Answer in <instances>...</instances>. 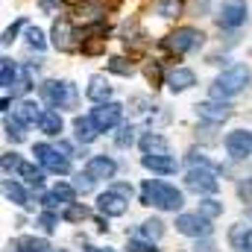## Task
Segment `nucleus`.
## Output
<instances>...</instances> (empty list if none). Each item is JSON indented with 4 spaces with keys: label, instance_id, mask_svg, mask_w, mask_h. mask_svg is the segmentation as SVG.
Segmentation results:
<instances>
[{
    "label": "nucleus",
    "instance_id": "nucleus-1",
    "mask_svg": "<svg viewBox=\"0 0 252 252\" xmlns=\"http://www.w3.org/2000/svg\"><path fill=\"white\" fill-rule=\"evenodd\" d=\"M252 79V70L247 64L235 62L229 64V67H223L220 73H217V79L211 82V88H208V94H211V100H232V97H238L247 85H250Z\"/></svg>",
    "mask_w": 252,
    "mask_h": 252
},
{
    "label": "nucleus",
    "instance_id": "nucleus-2",
    "mask_svg": "<svg viewBox=\"0 0 252 252\" xmlns=\"http://www.w3.org/2000/svg\"><path fill=\"white\" fill-rule=\"evenodd\" d=\"M141 202L144 205H156L161 211H179L185 205V196L182 190L170 182H161V179H144L141 185Z\"/></svg>",
    "mask_w": 252,
    "mask_h": 252
},
{
    "label": "nucleus",
    "instance_id": "nucleus-3",
    "mask_svg": "<svg viewBox=\"0 0 252 252\" xmlns=\"http://www.w3.org/2000/svg\"><path fill=\"white\" fill-rule=\"evenodd\" d=\"M38 94L50 109H59V112L62 109H76V103H79V91L70 79H47V82L38 85Z\"/></svg>",
    "mask_w": 252,
    "mask_h": 252
},
{
    "label": "nucleus",
    "instance_id": "nucleus-4",
    "mask_svg": "<svg viewBox=\"0 0 252 252\" xmlns=\"http://www.w3.org/2000/svg\"><path fill=\"white\" fill-rule=\"evenodd\" d=\"M202 44H205V32H202V30H196V27H176V30L161 41V47H164V50H170L173 56L196 53Z\"/></svg>",
    "mask_w": 252,
    "mask_h": 252
},
{
    "label": "nucleus",
    "instance_id": "nucleus-5",
    "mask_svg": "<svg viewBox=\"0 0 252 252\" xmlns=\"http://www.w3.org/2000/svg\"><path fill=\"white\" fill-rule=\"evenodd\" d=\"M214 21L220 30H241L250 21V3L247 0H226L217 6Z\"/></svg>",
    "mask_w": 252,
    "mask_h": 252
},
{
    "label": "nucleus",
    "instance_id": "nucleus-6",
    "mask_svg": "<svg viewBox=\"0 0 252 252\" xmlns=\"http://www.w3.org/2000/svg\"><path fill=\"white\" fill-rule=\"evenodd\" d=\"M32 156H35V161L44 167V170H50V173H70V156H59V147H53V144H35L32 147Z\"/></svg>",
    "mask_w": 252,
    "mask_h": 252
},
{
    "label": "nucleus",
    "instance_id": "nucleus-7",
    "mask_svg": "<svg viewBox=\"0 0 252 252\" xmlns=\"http://www.w3.org/2000/svg\"><path fill=\"white\" fill-rule=\"evenodd\" d=\"M185 188L199 193V196H211L220 190V179H217V170H208V167H188L185 173Z\"/></svg>",
    "mask_w": 252,
    "mask_h": 252
},
{
    "label": "nucleus",
    "instance_id": "nucleus-8",
    "mask_svg": "<svg viewBox=\"0 0 252 252\" xmlns=\"http://www.w3.org/2000/svg\"><path fill=\"white\" fill-rule=\"evenodd\" d=\"M193 112H196V118L202 124H214V126H223L235 115V109H232L229 100H202V103L193 106Z\"/></svg>",
    "mask_w": 252,
    "mask_h": 252
},
{
    "label": "nucleus",
    "instance_id": "nucleus-9",
    "mask_svg": "<svg viewBox=\"0 0 252 252\" xmlns=\"http://www.w3.org/2000/svg\"><path fill=\"white\" fill-rule=\"evenodd\" d=\"M91 118H94V124L100 126V132H112V129H118V126H121L124 106H121V103H115V100H109V103H94Z\"/></svg>",
    "mask_w": 252,
    "mask_h": 252
},
{
    "label": "nucleus",
    "instance_id": "nucleus-10",
    "mask_svg": "<svg viewBox=\"0 0 252 252\" xmlns=\"http://www.w3.org/2000/svg\"><path fill=\"white\" fill-rule=\"evenodd\" d=\"M226 153L232 161H244L252 156V129H232L223 141Z\"/></svg>",
    "mask_w": 252,
    "mask_h": 252
},
{
    "label": "nucleus",
    "instance_id": "nucleus-11",
    "mask_svg": "<svg viewBox=\"0 0 252 252\" xmlns=\"http://www.w3.org/2000/svg\"><path fill=\"white\" fill-rule=\"evenodd\" d=\"M50 38H53V47L59 53H70V50H79V41H76V30L67 18H56L53 21V30H50Z\"/></svg>",
    "mask_w": 252,
    "mask_h": 252
},
{
    "label": "nucleus",
    "instance_id": "nucleus-12",
    "mask_svg": "<svg viewBox=\"0 0 252 252\" xmlns=\"http://www.w3.org/2000/svg\"><path fill=\"white\" fill-rule=\"evenodd\" d=\"M176 232H182V235H188V238H208L211 235V220L208 217H202L199 211L196 214H179L176 217Z\"/></svg>",
    "mask_w": 252,
    "mask_h": 252
},
{
    "label": "nucleus",
    "instance_id": "nucleus-13",
    "mask_svg": "<svg viewBox=\"0 0 252 252\" xmlns=\"http://www.w3.org/2000/svg\"><path fill=\"white\" fill-rule=\"evenodd\" d=\"M126 208H129V199L121 196L118 190H112V188H106V193L97 196V211L106 214V217H124Z\"/></svg>",
    "mask_w": 252,
    "mask_h": 252
},
{
    "label": "nucleus",
    "instance_id": "nucleus-14",
    "mask_svg": "<svg viewBox=\"0 0 252 252\" xmlns=\"http://www.w3.org/2000/svg\"><path fill=\"white\" fill-rule=\"evenodd\" d=\"M138 147L144 156H170V141L161 132H144L138 138Z\"/></svg>",
    "mask_w": 252,
    "mask_h": 252
},
{
    "label": "nucleus",
    "instance_id": "nucleus-15",
    "mask_svg": "<svg viewBox=\"0 0 252 252\" xmlns=\"http://www.w3.org/2000/svg\"><path fill=\"white\" fill-rule=\"evenodd\" d=\"M76 193L79 190L73 188V185H67V182H59V185H53L50 193H44V208H59V205H70V202H76Z\"/></svg>",
    "mask_w": 252,
    "mask_h": 252
},
{
    "label": "nucleus",
    "instance_id": "nucleus-16",
    "mask_svg": "<svg viewBox=\"0 0 252 252\" xmlns=\"http://www.w3.org/2000/svg\"><path fill=\"white\" fill-rule=\"evenodd\" d=\"M112 94H115V88L109 85V79H106L103 73H94V76L88 79L85 97H88L91 103H109V100H112Z\"/></svg>",
    "mask_w": 252,
    "mask_h": 252
},
{
    "label": "nucleus",
    "instance_id": "nucleus-17",
    "mask_svg": "<svg viewBox=\"0 0 252 252\" xmlns=\"http://www.w3.org/2000/svg\"><path fill=\"white\" fill-rule=\"evenodd\" d=\"M85 170L100 182V179H112L115 173H118V161L112 158V156H91L88 158V164H85Z\"/></svg>",
    "mask_w": 252,
    "mask_h": 252
},
{
    "label": "nucleus",
    "instance_id": "nucleus-18",
    "mask_svg": "<svg viewBox=\"0 0 252 252\" xmlns=\"http://www.w3.org/2000/svg\"><path fill=\"white\" fill-rule=\"evenodd\" d=\"M193 85H196V73H193L190 67H176V70L167 73V88H170L173 94H185Z\"/></svg>",
    "mask_w": 252,
    "mask_h": 252
},
{
    "label": "nucleus",
    "instance_id": "nucleus-19",
    "mask_svg": "<svg viewBox=\"0 0 252 252\" xmlns=\"http://www.w3.org/2000/svg\"><path fill=\"white\" fill-rule=\"evenodd\" d=\"M97 135H100V126L94 124L91 115H76L73 118V138L79 144H91V141H97Z\"/></svg>",
    "mask_w": 252,
    "mask_h": 252
},
{
    "label": "nucleus",
    "instance_id": "nucleus-20",
    "mask_svg": "<svg viewBox=\"0 0 252 252\" xmlns=\"http://www.w3.org/2000/svg\"><path fill=\"white\" fill-rule=\"evenodd\" d=\"M141 164H144L147 170L158 173V176H170V173H176V170H179V161H176L173 156H144V158H141Z\"/></svg>",
    "mask_w": 252,
    "mask_h": 252
},
{
    "label": "nucleus",
    "instance_id": "nucleus-21",
    "mask_svg": "<svg viewBox=\"0 0 252 252\" xmlns=\"http://www.w3.org/2000/svg\"><path fill=\"white\" fill-rule=\"evenodd\" d=\"M38 129H41L44 135L56 138V135H59V132L64 129L62 112H59V109H44V112H41V118H38Z\"/></svg>",
    "mask_w": 252,
    "mask_h": 252
},
{
    "label": "nucleus",
    "instance_id": "nucleus-22",
    "mask_svg": "<svg viewBox=\"0 0 252 252\" xmlns=\"http://www.w3.org/2000/svg\"><path fill=\"white\" fill-rule=\"evenodd\" d=\"M41 112H44V109H41L35 100H27V97H24V100L15 106V112H12V115H15V118H18V121H21L24 126H30V124H38Z\"/></svg>",
    "mask_w": 252,
    "mask_h": 252
},
{
    "label": "nucleus",
    "instance_id": "nucleus-23",
    "mask_svg": "<svg viewBox=\"0 0 252 252\" xmlns=\"http://www.w3.org/2000/svg\"><path fill=\"white\" fill-rule=\"evenodd\" d=\"M229 244H232L238 252H252V226H244V223L232 226V232H229Z\"/></svg>",
    "mask_w": 252,
    "mask_h": 252
},
{
    "label": "nucleus",
    "instance_id": "nucleus-24",
    "mask_svg": "<svg viewBox=\"0 0 252 252\" xmlns=\"http://www.w3.org/2000/svg\"><path fill=\"white\" fill-rule=\"evenodd\" d=\"M153 12L164 21H173L185 12V0H153Z\"/></svg>",
    "mask_w": 252,
    "mask_h": 252
},
{
    "label": "nucleus",
    "instance_id": "nucleus-25",
    "mask_svg": "<svg viewBox=\"0 0 252 252\" xmlns=\"http://www.w3.org/2000/svg\"><path fill=\"white\" fill-rule=\"evenodd\" d=\"M3 193H6L9 202H15V205H21V208H30V193L24 190V185H18L15 179H6V182H3Z\"/></svg>",
    "mask_w": 252,
    "mask_h": 252
},
{
    "label": "nucleus",
    "instance_id": "nucleus-26",
    "mask_svg": "<svg viewBox=\"0 0 252 252\" xmlns=\"http://www.w3.org/2000/svg\"><path fill=\"white\" fill-rule=\"evenodd\" d=\"M21 76V70H18V62L15 59H9V56H3L0 59V85H3V91H9L12 85H15V79Z\"/></svg>",
    "mask_w": 252,
    "mask_h": 252
},
{
    "label": "nucleus",
    "instance_id": "nucleus-27",
    "mask_svg": "<svg viewBox=\"0 0 252 252\" xmlns=\"http://www.w3.org/2000/svg\"><path fill=\"white\" fill-rule=\"evenodd\" d=\"M138 235H141L144 241H153V244H156V241H161V235H164V223H161L158 217H150V220L141 223V232H138Z\"/></svg>",
    "mask_w": 252,
    "mask_h": 252
},
{
    "label": "nucleus",
    "instance_id": "nucleus-28",
    "mask_svg": "<svg viewBox=\"0 0 252 252\" xmlns=\"http://www.w3.org/2000/svg\"><path fill=\"white\" fill-rule=\"evenodd\" d=\"M82 56H100L106 53V35H85L82 44H79Z\"/></svg>",
    "mask_w": 252,
    "mask_h": 252
},
{
    "label": "nucleus",
    "instance_id": "nucleus-29",
    "mask_svg": "<svg viewBox=\"0 0 252 252\" xmlns=\"http://www.w3.org/2000/svg\"><path fill=\"white\" fill-rule=\"evenodd\" d=\"M3 129H6V138H9V141H15V144H21V141L27 138V132H24V124H21L15 115H12V118H9V115L3 118Z\"/></svg>",
    "mask_w": 252,
    "mask_h": 252
},
{
    "label": "nucleus",
    "instance_id": "nucleus-30",
    "mask_svg": "<svg viewBox=\"0 0 252 252\" xmlns=\"http://www.w3.org/2000/svg\"><path fill=\"white\" fill-rule=\"evenodd\" d=\"M12 250L15 252H47V241H38V238H21V241H15L12 244Z\"/></svg>",
    "mask_w": 252,
    "mask_h": 252
},
{
    "label": "nucleus",
    "instance_id": "nucleus-31",
    "mask_svg": "<svg viewBox=\"0 0 252 252\" xmlns=\"http://www.w3.org/2000/svg\"><path fill=\"white\" fill-rule=\"evenodd\" d=\"M18 173H21V176L27 179V185H32V188H41V185H44V167H32V164H24Z\"/></svg>",
    "mask_w": 252,
    "mask_h": 252
},
{
    "label": "nucleus",
    "instance_id": "nucleus-32",
    "mask_svg": "<svg viewBox=\"0 0 252 252\" xmlns=\"http://www.w3.org/2000/svg\"><path fill=\"white\" fill-rule=\"evenodd\" d=\"M199 214H202V217H208V220H214V217H220V214H223V202H220V199H214V196H205V199H199Z\"/></svg>",
    "mask_w": 252,
    "mask_h": 252
},
{
    "label": "nucleus",
    "instance_id": "nucleus-33",
    "mask_svg": "<svg viewBox=\"0 0 252 252\" xmlns=\"http://www.w3.org/2000/svg\"><path fill=\"white\" fill-rule=\"evenodd\" d=\"M85 217H88V208H85V205H79V202L64 205V211H62V220H67V223H82Z\"/></svg>",
    "mask_w": 252,
    "mask_h": 252
},
{
    "label": "nucleus",
    "instance_id": "nucleus-34",
    "mask_svg": "<svg viewBox=\"0 0 252 252\" xmlns=\"http://www.w3.org/2000/svg\"><path fill=\"white\" fill-rule=\"evenodd\" d=\"M135 126L132 124H124V126H118V135H115V144L121 147V150H126V147H132L135 144Z\"/></svg>",
    "mask_w": 252,
    "mask_h": 252
},
{
    "label": "nucleus",
    "instance_id": "nucleus-35",
    "mask_svg": "<svg viewBox=\"0 0 252 252\" xmlns=\"http://www.w3.org/2000/svg\"><path fill=\"white\" fill-rule=\"evenodd\" d=\"M27 44H30V50H44L47 47V38H44V32L38 30V27H27Z\"/></svg>",
    "mask_w": 252,
    "mask_h": 252
},
{
    "label": "nucleus",
    "instance_id": "nucleus-36",
    "mask_svg": "<svg viewBox=\"0 0 252 252\" xmlns=\"http://www.w3.org/2000/svg\"><path fill=\"white\" fill-rule=\"evenodd\" d=\"M106 67H109L112 73H118V76H132V73H135V70H132V62H126L124 56H112Z\"/></svg>",
    "mask_w": 252,
    "mask_h": 252
},
{
    "label": "nucleus",
    "instance_id": "nucleus-37",
    "mask_svg": "<svg viewBox=\"0 0 252 252\" xmlns=\"http://www.w3.org/2000/svg\"><path fill=\"white\" fill-rule=\"evenodd\" d=\"M94 185H97V179H94V176H91L88 170H85V173H76V176H73V188L79 190V193H91V190H94Z\"/></svg>",
    "mask_w": 252,
    "mask_h": 252
},
{
    "label": "nucleus",
    "instance_id": "nucleus-38",
    "mask_svg": "<svg viewBox=\"0 0 252 252\" xmlns=\"http://www.w3.org/2000/svg\"><path fill=\"white\" fill-rule=\"evenodd\" d=\"M21 27H27V21H24V18H18V21H15L12 27H6V30H3V38H0V41H3V47H9V44H12V41L18 38Z\"/></svg>",
    "mask_w": 252,
    "mask_h": 252
},
{
    "label": "nucleus",
    "instance_id": "nucleus-39",
    "mask_svg": "<svg viewBox=\"0 0 252 252\" xmlns=\"http://www.w3.org/2000/svg\"><path fill=\"white\" fill-rule=\"evenodd\" d=\"M21 167H24V161H21L18 153H3V173H6V176L15 173V170H21Z\"/></svg>",
    "mask_w": 252,
    "mask_h": 252
},
{
    "label": "nucleus",
    "instance_id": "nucleus-40",
    "mask_svg": "<svg viewBox=\"0 0 252 252\" xmlns=\"http://www.w3.org/2000/svg\"><path fill=\"white\" fill-rule=\"evenodd\" d=\"M38 226H41L44 232H53V229L59 226V214H53V208H47V211L38 217Z\"/></svg>",
    "mask_w": 252,
    "mask_h": 252
},
{
    "label": "nucleus",
    "instance_id": "nucleus-41",
    "mask_svg": "<svg viewBox=\"0 0 252 252\" xmlns=\"http://www.w3.org/2000/svg\"><path fill=\"white\" fill-rule=\"evenodd\" d=\"M126 250H129V252H158V250H156V244H153V241H141V238H132Z\"/></svg>",
    "mask_w": 252,
    "mask_h": 252
},
{
    "label": "nucleus",
    "instance_id": "nucleus-42",
    "mask_svg": "<svg viewBox=\"0 0 252 252\" xmlns=\"http://www.w3.org/2000/svg\"><path fill=\"white\" fill-rule=\"evenodd\" d=\"M238 196H241L244 202H252V176H247V179L238 182Z\"/></svg>",
    "mask_w": 252,
    "mask_h": 252
},
{
    "label": "nucleus",
    "instance_id": "nucleus-43",
    "mask_svg": "<svg viewBox=\"0 0 252 252\" xmlns=\"http://www.w3.org/2000/svg\"><path fill=\"white\" fill-rule=\"evenodd\" d=\"M147 79L153 82V85H161V67H158V62H153V64H147Z\"/></svg>",
    "mask_w": 252,
    "mask_h": 252
},
{
    "label": "nucleus",
    "instance_id": "nucleus-44",
    "mask_svg": "<svg viewBox=\"0 0 252 252\" xmlns=\"http://www.w3.org/2000/svg\"><path fill=\"white\" fill-rule=\"evenodd\" d=\"M193 252H217V244H214L211 238H196V244H193Z\"/></svg>",
    "mask_w": 252,
    "mask_h": 252
},
{
    "label": "nucleus",
    "instance_id": "nucleus-45",
    "mask_svg": "<svg viewBox=\"0 0 252 252\" xmlns=\"http://www.w3.org/2000/svg\"><path fill=\"white\" fill-rule=\"evenodd\" d=\"M109 188H112V190H118V193H121V196H126V199H129V196L135 193V190H132V185H126V182H112Z\"/></svg>",
    "mask_w": 252,
    "mask_h": 252
},
{
    "label": "nucleus",
    "instance_id": "nucleus-46",
    "mask_svg": "<svg viewBox=\"0 0 252 252\" xmlns=\"http://www.w3.org/2000/svg\"><path fill=\"white\" fill-rule=\"evenodd\" d=\"M59 3H62V0H38V6H41V12H47V15H53V12L59 9Z\"/></svg>",
    "mask_w": 252,
    "mask_h": 252
},
{
    "label": "nucleus",
    "instance_id": "nucleus-47",
    "mask_svg": "<svg viewBox=\"0 0 252 252\" xmlns=\"http://www.w3.org/2000/svg\"><path fill=\"white\" fill-rule=\"evenodd\" d=\"M59 150H62L64 156H73V147H70L67 141H59Z\"/></svg>",
    "mask_w": 252,
    "mask_h": 252
},
{
    "label": "nucleus",
    "instance_id": "nucleus-48",
    "mask_svg": "<svg viewBox=\"0 0 252 252\" xmlns=\"http://www.w3.org/2000/svg\"><path fill=\"white\" fill-rule=\"evenodd\" d=\"M85 252H112V250H100V247H85Z\"/></svg>",
    "mask_w": 252,
    "mask_h": 252
},
{
    "label": "nucleus",
    "instance_id": "nucleus-49",
    "mask_svg": "<svg viewBox=\"0 0 252 252\" xmlns=\"http://www.w3.org/2000/svg\"><path fill=\"white\" fill-rule=\"evenodd\" d=\"M62 3H70V6H73V3H82V0H62Z\"/></svg>",
    "mask_w": 252,
    "mask_h": 252
}]
</instances>
